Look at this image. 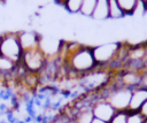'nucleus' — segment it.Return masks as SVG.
Segmentation results:
<instances>
[{"label": "nucleus", "instance_id": "obj_1", "mask_svg": "<svg viewBox=\"0 0 147 123\" xmlns=\"http://www.w3.org/2000/svg\"><path fill=\"white\" fill-rule=\"evenodd\" d=\"M62 63L67 67V75L74 74L78 78L93 71L96 68V62L93 56L92 46L87 45H83V47L79 51L70 55Z\"/></svg>", "mask_w": 147, "mask_h": 123}, {"label": "nucleus", "instance_id": "obj_2", "mask_svg": "<svg viewBox=\"0 0 147 123\" xmlns=\"http://www.w3.org/2000/svg\"><path fill=\"white\" fill-rule=\"evenodd\" d=\"M0 55L14 61L15 63L21 62L23 51L20 45L17 32L7 31L0 34Z\"/></svg>", "mask_w": 147, "mask_h": 123}, {"label": "nucleus", "instance_id": "obj_3", "mask_svg": "<svg viewBox=\"0 0 147 123\" xmlns=\"http://www.w3.org/2000/svg\"><path fill=\"white\" fill-rule=\"evenodd\" d=\"M121 45L122 44L117 41H108L92 46V52L96 62V67L106 70V68L116 59Z\"/></svg>", "mask_w": 147, "mask_h": 123}, {"label": "nucleus", "instance_id": "obj_4", "mask_svg": "<svg viewBox=\"0 0 147 123\" xmlns=\"http://www.w3.org/2000/svg\"><path fill=\"white\" fill-rule=\"evenodd\" d=\"M46 62L47 57L45 56V54L40 51V48H36L23 52L20 63L25 68L26 71L32 74H39L44 69Z\"/></svg>", "mask_w": 147, "mask_h": 123}, {"label": "nucleus", "instance_id": "obj_5", "mask_svg": "<svg viewBox=\"0 0 147 123\" xmlns=\"http://www.w3.org/2000/svg\"><path fill=\"white\" fill-rule=\"evenodd\" d=\"M92 112H93L94 117L100 118V120L105 121L106 123H109L111 117L116 113L114 107L105 99H98L92 105Z\"/></svg>", "mask_w": 147, "mask_h": 123}, {"label": "nucleus", "instance_id": "obj_6", "mask_svg": "<svg viewBox=\"0 0 147 123\" xmlns=\"http://www.w3.org/2000/svg\"><path fill=\"white\" fill-rule=\"evenodd\" d=\"M20 45L22 47L23 52L31 51L39 48V41H40V34L37 33L33 30H22L17 32Z\"/></svg>", "mask_w": 147, "mask_h": 123}, {"label": "nucleus", "instance_id": "obj_7", "mask_svg": "<svg viewBox=\"0 0 147 123\" xmlns=\"http://www.w3.org/2000/svg\"><path fill=\"white\" fill-rule=\"evenodd\" d=\"M146 101H147V89L139 86L132 90L130 105H129V112H140L142 105Z\"/></svg>", "mask_w": 147, "mask_h": 123}, {"label": "nucleus", "instance_id": "obj_8", "mask_svg": "<svg viewBox=\"0 0 147 123\" xmlns=\"http://www.w3.org/2000/svg\"><path fill=\"white\" fill-rule=\"evenodd\" d=\"M109 18V1L98 0L94 11L92 14V20L94 21H106Z\"/></svg>", "mask_w": 147, "mask_h": 123}, {"label": "nucleus", "instance_id": "obj_9", "mask_svg": "<svg viewBox=\"0 0 147 123\" xmlns=\"http://www.w3.org/2000/svg\"><path fill=\"white\" fill-rule=\"evenodd\" d=\"M109 1V18L111 20H119L125 16L123 10L121 9L119 5L116 0H108Z\"/></svg>", "mask_w": 147, "mask_h": 123}, {"label": "nucleus", "instance_id": "obj_10", "mask_svg": "<svg viewBox=\"0 0 147 123\" xmlns=\"http://www.w3.org/2000/svg\"><path fill=\"white\" fill-rule=\"evenodd\" d=\"M116 1L126 16V15H133V11L139 0H116Z\"/></svg>", "mask_w": 147, "mask_h": 123}, {"label": "nucleus", "instance_id": "obj_11", "mask_svg": "<svg viewBox=\"0 0 147 123\" xmlns=\"http://www.w3.org/2000/svg\"><path fill=\"white\" fill-rule=\"evenodd\" d=\"M96 1L98 0H83L79 14L85 16V17H92V14H93L95 5H96Z\"/></svg>", "mask_w": 147, "mask_h": 123}, {"label": "nucleus", "instance_id": "obj_12", "mask_svg": "<svg viewBox=\"0 0 147 123\" xmlns=\"http://www.w3.org/2000/svg\"><path fill=\"white\" fill-rule=\"evenodd\" d=\"M82 3H83V0H67L63 7L70 14H78L80 11Z\"/></svg>", "mask_w": 147, "mask_h": 123}, {"label": "nucleus", "instance_id": "obj_13", "mask_svg": "<svg viewBox=\"0 0 147 123\" xmlns=\"http://www.w3.org/2000/svg\"><path fill=\"white\" fill-rule=\"evenodd\" d=\"M146 117L140 112H129L126 123H145Z\"/></svg>", "mask_w": 147, "mask_h": 123}, {"label": "nucleus", "instance_id": "obj_14", "mask_svg": "<svg viewBox=\"0 0 147 123\" xmlns=\"http://www.w3.org/2000/svg\"><path fill=\"white\" fill-rule=\"evenodd\" d=\"M129 110H118L114 114L109 123H126Z\"/></svg>", "mask_w": 147, "mask_h": 123}, {"label": "nucleus", "instance_id": "obj_15", "mask_svg": "<svg viewBox=\"0 0 147 123\" xmlns=\"http://www.w3.org/2000/svg\"><path fill=\"white\" fill-rule=\"evenodd\" d=\"M140 86L147 89V69H145L141 72V82H140Z\"/></svg>", "mask_w": 147, "mask_h": 123}, {"label": "nucleus", "instance_id": "obj_16", "mask_svg": "<svg viewBox=\"0 0 147 123\" xmlns=\"http://www.w3.org/2000/svg\"><path fill=\"white\" fill-rule=\"evenodd\" d=\"M140 113H141V114L147 118V101L142 105V107H141V109H140Z\"/></svg>", "mask_w": 147, "mask_h": 123}, {"label": "nucleus", "instance_id": "obj_17", "mask_svg": "<svg viewBox=\"0 0 147 123\" xmlns=\"http://www.w3.org/2000/svg\"><path fill=\"white\" fill-rule=\"evenodd\" d=\"M91 123H106L105 121H102V120H100V118H96V117H94L93 120H92V122Z\"/></svg>", "mask_w": 147, "mask_h": 123}, {"label": "nucleus", "instance_id": "obj_18", "mask_svg": "<svg viewBox=\"0 0 147 123\" xmlns=\"http://www.w3.org/2000/svg\"><path fill=\"white\" fill-rule=\"evenodd\" d=\"M54 1H55L56 3H59V5H61V6H63V5L65 3V1H67V0H54Z\"/></svg>", "mask_w": 147, "mask_h": 123}, {"label": "nucleus", "instance_id": "obj_19", "mask_svg": "<svg viewBox=\"0 0 147 123\" xmlns=\"http://www.w3.org/2000/svg\"><path fill=\"white\" fill-rule=\"evenodd\" d=\"M144 5H145V8H146V11H147V0H144Z\"/></svg>", "mask_w": 147, "mask_h": 123}, {"label": "nucleus", "instance_id": "obj_20", "mask_svg": "<svg viewBox=\"0 0 147 123\" xmlns=\"http://www.w3.org/2000/svg\"><path fill=\"white\" fill-rule=\"evenodd\" d=\"M145 123H147V118H146V121H145Z\"/></svg>", "mask_w": 147, "mask_h": 123}]
</instances>
